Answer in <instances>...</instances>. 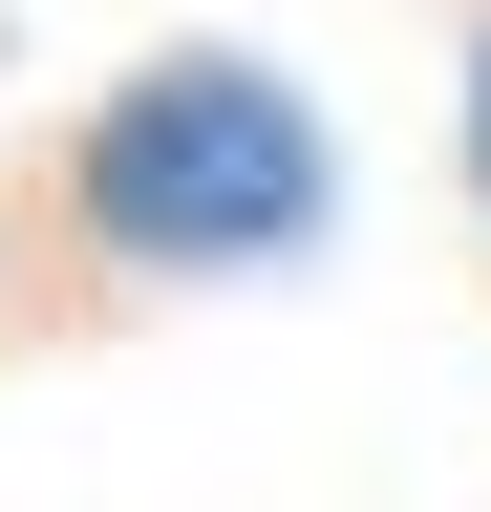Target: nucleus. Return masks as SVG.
I'll return each mask as SVG.
<instances>
[{"mask_svg": "<svg viewBox=\"0 0 491 512\" xmlns=\"http://www.w3.org/2000/svg\"><path fill=\"white\" fill-rule=\"evenodd\" d=\"M86 214L129 256H278L321 214V128H299L257 64H150V86L86 128Z\"/></svg>", "mask_w": 491, "mask_h": 512, "instance_id": "f257e3e1", "label": "nucleus"}]
</instances>
